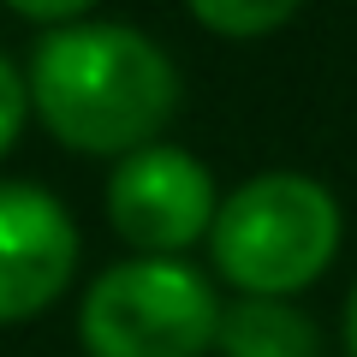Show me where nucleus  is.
Here are the masks:
<instances>
[{"mask_svg":"<svg viewBox=\"0 0 357 357\" xmlns=\"http://www.w3.org/2000/svg\"><path fill=\"white\" fill-rule=\"evenodd\" d=\"M30 102L77 155H137L178 114V66L114 18L48 30L30 54Z\"/></svg>","mask_w":357,"mask_h":357,"instance_id":"obj_1","label":"nucleus"},{"mask_svg":"<svg viewBox=\"0 0 357 357\" xmlns=\"http://www.w3.org/2000/svg\"><path fill=\"white\" fill-rule=\"evenodd\" d=\"M208 250L244 298H292L340 250V203L310 173H256L215 208Z\"/></svg>","mask_w":357,"mask_h":357,"instance_id":"obj_2","label":"nucleus"},{"mask_svg":"<svg viewBox=\"0 0 357 357\" xmlns=\"http://www.w3.org/2000/svg\"><path fill=\"white\" fill-rule=\"evenodd\" d=\"M215 328L220 304L208 280L173 256H137L96 274L77 310L89 357H203Z\"/></svg>","mask_w":357,"mask_h":357,"instance_id":"obj_3","label":"nucleus"},{"mask_svg":"<svg viewBox=\"0 0 357 357\" xmlns=\"http://www.w3.org/2000/svg\"><path fill=\"white\" fill-rule=\"evenodd\" d=\"M107 220L114 232L143 256H173L191 250L215 227V178L197 155L173 143L126 155L107 178Z\"/></svg>","mask_w":357,"mask_h":357,"instance_id":"obj_4","label":"nucleus"},{"mask_svg":"<svg viewBox=\"0 0 357 357\" xmlns=\"http://www.w3.org/2000/svg\"><path fill=\"white\" fill-rule=\"evenodd\" d=\"M77 227L42 185L0 178V328L30 321L72 286Z\"/></svg>","mask_w":357,"mask_h":357,"instance_id":"obj_5","label":"nucleus"},{"mask_svg":"<svg viewBox=\"0 0 357 357\" xmlns=\"http://www.w3.org/2000/svg\"><path fill=\"white\" fill-rule=\"evenodd\" d=\"M220 357H316V321L304 310H292L286 298H238L220 310L215 328Z\"/></svg>","mask_w":357,"mask_h":357,"instance_id":"obj_6","label":"nucleus"},{"mask_svg":"<svg viewBox=\"0 0 357 357\" xmlns=\"http://www.w3.org/2000/svg\"><path fill=\"white\" fill-rule=\"evenodd\" d=\"M191 18L215 36L250 42V36H268V30H286L298 18V6L292 0H191Z\"/></svg>","mask_w":357,"mask_h":357,"instance_id":"obj_7","label":"nucleus"},{"mask_svg":"<svg viewBox=\"0 0 357 357\" xmlns=\"http://www.w3.org/2000/svg\"><path fill=\"white\" fill-rule=\"evenodd\" d=\"M24 114H30V84H24V72H18V66L0 54V155L18 143Z\"/></svg>","mask_w":357,"mask_h":357,"instance_id":"obj_8","label":"nucleus"},{"mask_svg":"<svg viewBox=\"0 0 357 357\" xmlns=\"http://www.w3.org/2000/svg\"><path fill=\"white\" fill-rule=\"evenodd\" d=\"M13 13L30 18V24H48V30H66V24H84L89 18V0H13Z\"/></svg>","mask_w":357,"mask_h":357,"instance_id":"obj_9","label":"nucleus"},{"mask_svg":"<svg viewBox=\"0 0 357 357\" xmlns=\"http://www.w3.org/2000/svg\"><path fill=\"white\" fill-rule=\"evenodd\" d=\"M345 351L357 357V286H351V298H345Z\"/></svg>","mask_w":357,"mask_h":357,"instance_id":"obj_10","label":"nucleus"}]
</instances>
